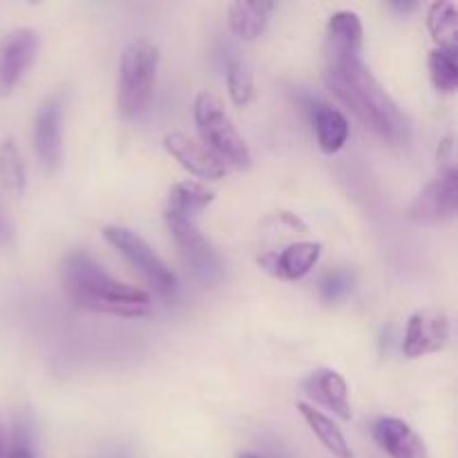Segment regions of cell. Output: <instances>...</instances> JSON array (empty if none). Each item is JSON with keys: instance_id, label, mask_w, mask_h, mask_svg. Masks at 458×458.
<instances>
[{"instance_id": "obj_6", "label": "cell", "mask_w": 458, "mask_h": 458, "mask_svg": "<svg viewBox=\"0 0 458 458\" xmlns=\"http://www.w3.org/2000/svg\"><path fill=\"white\" fill-rule=\"evenodd\" d=\"M103 237L107 240V244L114 246L157 291L161 293H173L174 286H177V277L174 273L165 267L164 259L155 253V250L148 246V242L141 235H137L134 231L125 226H107L103 228Z\"/></svg>"}, {"instance_id": "obj_18", "label": "cell", "mask_w": 458, "mask_h": 458, "mask_svg": "<svg viewBox=\"0 0 458 458\" xmlns=\"http://www.w3.org/2000/svg\"><path fill=\"white\" fill-rule=\"evenodd\" d=\"M215 201V192L201 186L199 182H179L168 191V210L191 219Z\"/></svg>"}, {"instance_id": "obj_1", "label": "cell", "mask_w": 458, "mask_h": 458, "mask_svg": "<svg viewBox=\"0 0 458 458\" xmlns=\"http://www.w3.org/2000/svg\"><path fill=\"white\" fill-rule=\"evenodd\" d=\"M362 21L356 12H335L327 22L322 79L367 130L392 146L410 141V119L362 61Z\"/></svg>"}, {"instance_id": "obj_12", "label": "cell", "mask_w": 458, "mask_h": 458, "mask_svg": "<svg viewBox=\"0 0 458 458\" xmlns=\"http://www.w3.org/2000/svg\"><path fill=\"white\" fill-rule=\"evenodd\" d=\"M164 146L182 164V168H186L195 177L215 182V179H222L226 174V165L208 148H204L199 141L188 137V134L168 132L164 137Z\"/></svg>"}, {"instance_id": "obj_15", "label": "cell", "mask_w": 458, "mask_h": 458, "mask_svg": "<svg viewBox=\"0 0 458 458\" xmlns=\"http://www.w3.org/2000/svg\"><path fill=\"white\" fill-rule=\"evenodd\" d=\"M309 114H311L313 130H316L318 143H320L322 150L334 155L347 143L349 121L343 112L331 107L329 103L311 101L309 103Z\"/></svg>"}, {"instance_id": "obj_2", "label": "cell", "mask_w": 458, "mask_h": 458, "mask_svg": "<svg viewBox=\"0 0 458 458\" xmlns=\"http://www.w3.org/2000/svg\"><path fill=\"white\" fill-rule=\"evenodd\" d=\"M61 282L67 298L81 309L121 318H143L152 313V298L141 289L114 280L97 259L74 249L63 258Z\"/></svg>"}, {"instance_id": "obj_24", "label": "cell", "mask_w": 458, "mask_h": 458, "mask_svg": "<svg viewBox=\"0 0 458 458\" xmlns=\"http://www.w3.org/2000/svg\"><path fill=\"white\" fill-rule=\"evenodd\" d=\"M12 237H13V228H12V224H9L7 215H4L3 206H0V246L7 244Z\"/></svg>"}, {"instance_id": "obj_10", "label": "cell", "mask_w": 458, "mask_h": 458, "mask_svg": "<svg viewBox=\"0 0 458 458\" xmlns=\"http://www.w3.org/2000/svg\"><path fill=\"white\" fill-rule=\"evenodd\" d=\"M322 255L320 242H295L276 253H264L258 258V264L268 276L284 282L302 280L318 264Z\"/></svg>"}, {"instance_id": "obj_26", "label": "cell", "mask_w": 458, "mask_h": 458, "mask_svg": "<svg viewBox=\"0 0 458 458\" xmlns=\"http://www.w3.org/2000/svg\"><path fill=\"white\" fill-rule=\"evenodd\" d=\"M392 7L394 9H398V12H411V9H416V7H419V4H416V3H392Z\"/></svg>"}, {"instance_id": "obj_14", "label": "cell", "mask_w": 458, "mask_h": 458, "mask_svg": "<svg viewBox=\"0 0 458 458\" xmlns=\"http://www.w3.org/2000/svg\"><path fill=\"white\" fill-rule=\"evenodd\" d=\"M304 392L309 398L325 405L327 410L334 411L343 420L352 419V401H349L347 380L334 369H318L304 380Z\"/></svg>"}, {"instance_id": "obj_23", "label": "cell", "mask_w": 458, "mask_h": 458, "mask_svg": "<svg viewBox=\"0 0 458 458\" xmlns=\"http://www.w3.org/2000/svg\"><path fill=\"white\" fill-rule=\"evenodd\" d=\"M353 289V276L349 271H331L320 280V295L327 304L347 298Z\"/></svg>"}, {"instance_id": "obj_8", "label": "cell", "mask_w": 458, "mask_h": 458, "mask_svg": "<svg viewBox=\"0 0 458 458\" xmlns=\"http://www.w3.org/2000/svg\"><path fill=\"white\" fill-rule=\"evenodd\" d=\"M38 34L30 27H18L0 38V97H7L25 76L38 54Z\"/></svg>"}, {"instance_id": "obj_16", "label": "cell", "mask_w": 458, "mask_h": 458, "mask_svg": "<svg viewBox=\"0 0 458 458\" xmlns=\"http://www.w3.org/2000/svg\"><path fill=\"white\" fill-rule=\"evenodd\" d=\"M276 3L259 0V3H233L228 4V25L233 34L242 40H255L267 30Z\"/></svg>"}, {"instance_id": "obj_28", "label": "cell", "mask_w": 458, "mask_h": 458, "mask_svg": "<svg viewBox=\"0 0 458 458\" xmlns=\"http://www.w3.org/2000/svg\"><path fill=\"white\" fill-rule=\"evenodd\" d=\"M237 458H259V456H255V454H240Z\"/></svg>"}, {"instance_id": "obj_17", "label": "cell", "mask_w": 458, "mask_h": 458, "mask_svg": "<svg viewBox=\"0 0 458 458\" xmlns=\"http://www.w3.org/2000/svg\"><path fill=\"white\" fill-rule=\"evenodd\" d=\"M298 411L302 414V419L307 420L309 429L316 434L318 441L327 447L335 458H352V447H349L347 438H344L343 429L325 416L322 411H318L316 407L307 405V403H298Z\"/></svg>"}, {"instance_id": "obj_11", "label": "cell", "mask_w": 458, "mask_h": 458, "mask_svg": "<svg viewBox=\"0 0 458 458\" xmlns=\"http://www.w3.org/2000/svg\"><path fill=\"white\" fill-rule=\"evenodd\" d=\"M61 123H63V97L54 94L36 112L34 146L45 170H56L61 164Z\"/></svg>"}, {"instance_id": "obj_25", "label": "cell", "mask_w": 458, "mask_h": 458, "mask_svg": "<svg viewBox=\"0 0 458 458\" xmlns=\"http://www.w3.org/2000/svg\"><path fill=\"white\" fill-rule=\"evenodd\" d=\"M4 458H34V454H31V450L25 445V443H16Z\"/></svg>"}, {"instance_id": "obj_9", "label": "cell", "mask_w": 458, "mask_h": 458, "mask_svg": "<svg viewBox=\"0 0 458 458\" xmlns=\"http://www.w3.org/2000/svg\"><path fill=\"white\" fill-rule=\"evenodd\" d=\"M450 340V322L443 311L423 309L410 318L403 338V353L407 358H420L441 352Z\"/></svg>"}, {"instance_id": "obj_21", "label": "cell", "mask_w": 458, "mask_h": 458, "mask_svg": "<svg viewBox=\"0 0 458 458\" xmlns=\"http://www.w3.org/2000/svg\"><path fill=\"white\" fill-rule=\"evenodd\" d=\"M0 179H3L4 188L13 195L21 197L25 192V161H22L21 150L12 137L0 143Z\"/></svg>"}, {"instance_id": "obj_27", "label": "cell", "mask_w": 458, "mask_h": 458, "mask_svg": "<svg viewBox=\"0 0 458 458\" xmlns=\"http://www.w3.org/2000/svg\"><path fill=\"white\" fill-rule=\"evenodd\" d=\"M7 456V452H4V441H3V434H0V458Z\"/></svg>"}, {"instance_id": "obj_7", "label": "cell", "mask_w": 458, "mask_h": 458, "mask_svg": "<svg viewBox=\"0 0 458 458\" xmlns=\"http://www.w3.org/2000/svg\"><path fill=\"white\" fill-rule=\"evenodd\" d=\"M458 208V173L454 165H443L437 179L428 183L414 204L410 206V219L419 224H437L452 219Z\"/></svg>"}, {"instance_id": "obj_20", "label": "cell", "mask_w": 458, "mask_h": 458, "mask_svg": "<svg viewBox=\"0 0 458 458\" xmlns=\"http://www.w3.org/2000/svg\"><path fill=\"white\" fill-rule=\"evenodd\" d=\"M458 47H437L429 52V76L438 92H454L458 85Z\"/></svg>"}, {"instance_id": "obj_22", "label": "cell", "mask_w": 458, "mask_h": 458, "mask_svg": "<svg viewBox=\"0 0 458 458\" xmlns=\"http://www.w3.org/2000/svg\"><path fill=\"white\" fill-rule=\"evenodd\" d=\"M226 81L228 94H231L235 106H249L255 98V81L249 67L237 58H228L226 63Z\"/></svg>"}, {"instance_id": "obj_5", "label": "cell", "mask_w": 458, "mask_h": 458, "mask_svg": "<svg viewBox=\"0 0 458 458\" xmlns=\"http://www.w3.org/2000/svg\"><path fill=\"white\" fill-rule=\"evenodd\" d=\"M165 226H168L170 237L177 244L179 253H182L192 277L204 286L217 284L224 277L222 259H219L215 246L206 240L204 233H199V228L188 217L170 213V210H165Z\"/></svg>"}, {"instance_id": "obj_4", "label": "cell", "mask_w": 458, "mask_h": 458, "mask_svg": "<svg viewBox=\"0 0 458 458\" xmlns=\"http://www.w3.org/2000/svg\"><path fill=\"white\" fill-rule=\"evenodd\" d=\"M159 70V49L150 40H132L123 49L116 85V107L119 114L130 119L146 110L152 98Z\"/></svg>"}, {"instance_id": "obj_19", "label": "cell", "mask_w": 458, "mask_h": 458, "mask_svg": "<svg viewBox=\"0 0 458 458\" xmlns=\"http://www.w3.org/2000/svg\"><path fill=\"white\" fill-rule=\"evenodd\" d=\"M428 27L438 47H458V9L454 3L438 0L428 9Z\"/></svg>"}, {"instance_id": "obj_13", "label": "cell", "mask_w": 458, "mask_h": 458, "mask_svg": "<svg viewBox=\"0 0 458 458\" xmlns=\"http://www.w3.org/2000/svg\"><path fill=\"white\" fill-rule=\"evenodd\" d=\"M374 438L380 450L392 458H429L423 438L401 419H378Z\"/></svg>"}, {"instance_id": "obj_3", "label": "cell", "mask_w": 458, "mask_h": 458, "mask_svg": "<svg viewBox=\"0 0 458 458\" xmlns=\"http://www.w3.org/2000/svg\"><path fill=\"white\" fill-rule=\"evenodd\" d=\"M195 123L201 137V146L208 148L224 165L246 170L253 165L249 143L233 125L226 107L215 94L201 92L195 98Z\"/></svg>"}]
</instances>
